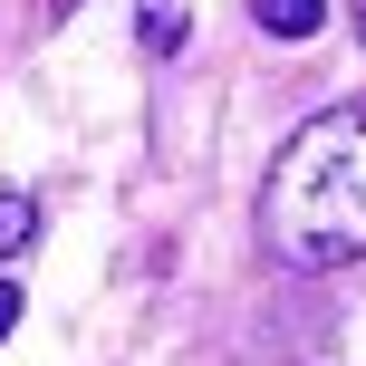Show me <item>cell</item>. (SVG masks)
I'll return each mask as SVG.
<instances>
[{"instance_id": "1", "label": "cell", "mask_w": 366, "mask_h": 366, "mask_svg": "<svg viewBox=\"0 0 366 366\" xmlns=\"http://www.w3.org/2000/svg\"><path fill=\"white\" fill-rule=\"evenodd\" d=\"M260 241L299 280L366 260V97L318 107L270 154V174H260Z\"/></svg>"}, {"instance_id": "2", "label": "cell", "mask_w": 366, "mask_h": 366, "mask_svg": "<svg viewBox=\"0 0 366 366\" xmlns=\"http://www.w3.org/2000/svg\"><path fill=\"white\" fill-rule=\"evenodd\" d=\"M183 29H193V0H145V10H135V39H145L154 58H174Z\"/></svg>"}, {"instance_id": "3", "label": "cell", "mask_w": 366, "mask_h": 366, "mask_svg": "<svg viewBox=\"0 0 366 366\" xmlns=\"http://www.w3.org/2000/svg\"><path fill=\"white\" fill-rule=\"evenodd\" d=\"M251 19L270 39H318V19H328V0H251Z\"/></svg>"}, {"instance_id": "4", "label": "cell", "mask_w": 366, "mask_h": 366, "mask_svg": "<svg viewBox=\"0 0 366 366\" xmlns=\"http://www.w3.org/2000/svg\"><path fill=\"white\" fill-rule=\"evenodd\" d=\"M29 241H39V202L29 193H0V260H19Z\"/></svg>"}, {"instance_id": "5", "label": "cell", "mask_w": 366, "mask_h": 366, "mask_svg": "<svg viewBox=\"0 0 366 366\" xmlns=\"http://www.w3.org/2000/svg\"><path fill=\"white\" fill-rule=\"evenodd\" d=\"M10 328H19V290L0 280V337H10Z\"/></svg>"}, {"instance_id": "6", "label": "cell", "mask_w": 366, "mask_h": 366, "mask_svg": "<svg viewBox=\"0 0 366 366\" xmlns=\"http://www.w3.org/2000/svg\"><path fill=\"white\" fill-rule=\"evenodd\" d=\"M357 39H366V0H357Z\"/></svg>"}]
</instances>
